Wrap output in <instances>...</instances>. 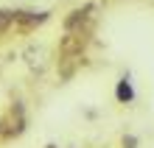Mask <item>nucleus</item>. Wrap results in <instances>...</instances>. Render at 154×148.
I'll return each mask as SVG.
<instances>
[{
  "label": "nucleus",
  "mask_w": 154,
  "mask_h": 148,
  "mask_svg": "<svg viewBox=\"0 0 154 148\" xmlns=\"http://www.w3.org/2000/svg\"><path fill=\"white\" fill-rule=\"evenodd\" d=\"M115 95H118V101H121V104H132V101H134V89H132V84H129V78H126V76L118 81Z\"/></svg>",
  "instance_id": "5"
},
{
  "label": "nucleus",
  "mask_w": 154,
  "mask_h": 148,
  "mask_svg": "<svg viewBox=\"0 0 154 148\" xmlns=\"http://www.w3.org/2000/svg\"><path fill=\"white\" fill-rule=\"evenodd\" d=\"M0 128H3V120H0Z\"/></svg>",
  "instance_id": "7"
},
{
  "label": "nucleus",
  "mask_w": 154,
  "mask_h": 148,
  "mask_svg": "<svg viewBox=\"0 0 154 148\" xmlns=\"http://www.w3.org/2000/svg\"><path fill=\"white\" fill-rule=\"evenodd\" d=\"M90 39H93V31H87V28L65 31V36L59 39L56 56H84V50H87Z\"/></svg>",
  "instance_id": "1"
},
{
  "label": "nucleus",
  "mask_w": 154,
  "mask_h": 148,
  "mask_svg": "<svg viewBox=\"0 0 154 148\" xmlns=\"http://www.w3.org/2000/svg\"><path fill=\"white\" fill-rule=\"evenodd\" d=\"M65 31H76V28H87V31H95V3H84L67 11V17L62 20Z\"/></svg>",
  "instance_id": "3"
},
{
  "label": "nucleus",
  "mask_w": 154,
  "mask_h": 148,
  "mask_svg": "<svg viewBox=\"0 0 154 148\" xmlns=\"http://www.w3.org/2000/svg\"><path fill=\"white\" fill-rule=\"evenodd\" d=\"M11 23H14V11L11 8H0V34L11 31Z\"/></svg>",
  "instance_id": "6"
},
{
  "label": "nucleus",
  "mask_w": 154,
  "mask_h": 148,
  "mask_svg": "<svg viewBox=\"0 0 154 148\" xmlns=\"http://www.w3.org/2000/svg\"><path fill=\"white\" fill-rule=\"evenodd\" d=\"M0 120H3V128H0V140H3V143L20 137V134L25 131V123H28V120H25L23 104H11L6 115H0Z\"/></svg>",
  "instance_id": "2"
},
{
  "label": "nucleus",
  "mask_w": 154,
  "mask_h": 148,
  "mask_svg": "<svg viewBox=\"0 0 154 148\" xmlns=\"http://www.w3.org/2000/svg\"><path fill=\"white\" fill-rule=\"evenodd\" d=\"M51 11H14V23H11V31L14 34H31L37 31L39 25L48 23Z\"/></svg>",
  "instance_id": "4"
}]
</instances>
